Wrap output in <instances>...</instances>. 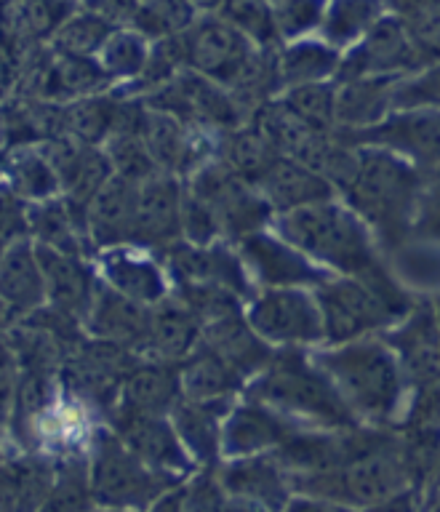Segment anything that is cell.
I'll list each match as a JSON object with an SVG mask.
<instances>
[{
  "instance_id": "cell-1",
  "label": "cell",
  "mask_w": 440,
  "mask_h": 512,
  "mask_svg": "<svg viewBox=\"0 0 440 512\" xmlns=\"http://www.w3.org/2000/svg\"><path fill=\"white\" fill-rule=\"evenodd\" d=\"M312 360L334 382L360 424L395 427L408 411L406 368L384 336H360L342 344L310 347Z\"/></svg>"
},
{
  "instance_id": "cell-2",
  "label": "cell",
  "mask_w": 440,
  "mask_h": 512,
  "mask_svg": "<svg viewBox=\"0 0 440 512\" xmlns=\"http://www.w3.org/2000/svg\"><path fill=\"white\" fill-rule=\"evenodd\" d=\"M243 395L275 408L299 427L350 430L360 424L326 371L312 360L310 347H278L270 363L248 379Z\"/></svg>"
},
{
  "instance_id": "cell-3",
  "label": "cell",
  "mask_w": 440,
  "mask_h": 512,
  "mask_svg": "<svg viewBox=\"0 0 440 512\" xmlns=\"http://www.w3.org/2000/svg\"><path fill=\"white\" fill-rule=\"evenodd\" d=\"M270 227L334 275H363L382 264L371 224L342 198L275 214Z\"/></svg>"
},
{
  "instance_id": "cell-4",
  "label": "cell",
  "mask_w": 440,
  "mask_h": 512,
  "mask_svg": "<svg viewBox=\"0 0 440 512\" xmlns=\"http://www.w3.org/2000/svg\"><path fill=\"white\" fill-rule=\"evenodd\" d=\"M315 296L323 312V344L352 342L376 331L382 334L414 307L382 264L363 275H334L315 288Z\"/></svg>"
},
{
  "instance_id": "cell-5",
  "label": "cell",
  "mask_w": 440,
  "mask_h": 512,
  "mask_svg": "<svg viewBox=\"0 0 440 512\" xmlns=\"http://www.w3.org/2000/svg\"><path fill=\"white\" fill-rule=\"evenodd\" d=\"M424 171L384 147H358V174L344 190L347 200L371 230L390 235L403 230L424 195Z\"/></svg>"
},
{
  "instance_id": "cell-6",
  "label": "cell",
  "mask_w": 440,
  "mask_h": 512,
  "mask_svg": "<svg viewBox=\"0 0 440 512\" xmlns=\"http://www.w3.org/2000/svg\"><path fill=\"white\" fill-rule=\"evenodd\" d=\"M88 475L96 507L112 510H152V504L182 480L150 470L118 438L110 424L96 427L88 443Z\"/></svg>"
},
{
  "instance_id": "cell-7",
  "label": "cell",
  "mask_w": 440,
  "mask_h": 512,
  "mask_svg": "<svg viewBox=\"0 0 440 512\" xmlns=\"http://www.w3.org/2000/svg\"><path fill=\"white\" fill-rule=\"evenodd\" d=\"M246 318L272 347H320L326 342L315 288H256L246 302Z\"/></svg>"
},
{
  "instance_id": "cell-8",
  "label": "cell",
  "mask_w": 440,
  "mask_h": 512,
  "mask_svg": "<svg viewBox=\"0 0 440 512\" xmlns=\"http://www.w3.org/2000/svg\"><path fill=\"white\" fill-rule=\"evenodd\" d=\"M184 182L219 216L224 238L232 243L243 238L246 232L270 227L272 216H275L262 192L256 190V184L248 182L246 176H240L232 166H227L219 155L195 168Z\"/></svg>"
},
{
  "instance_id": "cell-9",
  "label": "cell",
  "mask_w": 440,
  "mask_h": 512,
  "mask_svg": "<svg viewBox=\"0 0 440 512\" xmlns=\"http://www.w3.org/2000/svg\"><path fill=\"white\" fill-rule=\"evenodd\" d=\"M142 99L152 110L176 115L184 123L206 128L214 134L243 126L251 118L230 88H224L222 83L206 78L203 72L192 67H184L174 80H168L166 86H160L158 91Z\"/></svg>"
},
{
  "instance_id": "cell-10",
  "label": "cell",
  "mask_w": 440,
  "mask_h": 512,
  "mask_svg": "<svg viewBox=\"0 0 440 512\" xmlns=\"http://www.w3.org/2000/svg\"><path fill=\"white\" fill-rule=\"evenodd\" d=\"M235 248L256 288H318L320 283L334 278V272L312 262L310 256L299 251L294 243H288L272 227L246 232L243 238L235 240Z\"/></svg>"
},
{
  "instance_id": "cell-11",
  "label": "cell",
  "mask_w": 440,
  "mask_h": 512,
  "mask_svg": "<svg viewBox=\"0 0 440 512\" xmlns=\"http://www.w3.org/2000/svg\"><path fill=\"white\" fill-rule=\"evenodd\" d=\"M424 64L427 62L414 46L403 19L387 11L355 46L342 51V62L334 80L342 83V80L368 78V75L403 78V75L422 70Z\"/></svg>"
},
{
  "instance_id": "cell-12",
  "label": "cell",
  "mask_w": 440,
  "mask_h": 512,
  "mask_svg": "<svg viewBox=\"0 0 440 512\" xmlns=\"http://www.w3.org/2000/svg\"><path fill=\"white\" fill-rule=\"evenodd\" d=\"M347 144L355 147H384L400 158L411 160L424 171L440 168V110L416 107V110H392L382 123L363 131L336 128Z\"/></svg>"
},
{
  "instance_id": "cell-13",
  "label": "cell",
  "mask_w": 440,
  "mask_h": 512,
  "mask_svg": "<svg viewBox=\"0 0 440 512\" xmlns=\"http://www.w3.org/2000/svg\"><path fill=\"white\" fill-rule=\"evenodd\" d=\"M187 67L203 72L206 78L232 88L243 78L248 64L259 51L256 43L238 32L219 14H200L190 30H184Z\"/></svg>"
},
{
  "instance_id": "cell-14",
  "label": "cell",
  "mask_w": 440,
  "mask_h": 512,
  "mask_svg": "<svg viewBox=\"0 0 440 512\" xmlns=\"http://www.w3.org/2000/svg\"><path fill=\"white\" fill-rule=\"evenodd\" d=\"M155 256L166 267L171 283L211 280V283L232 288L246 302L256 294L254 280L246 272V264L232 240H216L208 246H198V243L179 238L155 251Z\"/></svg>"
},
{
  "instance_id": "cell-15",
  "label": "cell",
  "mask_w": 440,
  "mask_h": 512,
  "mask_svg": "<svg viewBox=\"0 0 440 512\" xmlns=\"http://www.w3.org/2000/svg\"><path fill=\"white\" fill-rule=\"evenodd\" d=\"M107 424L118 432V438L142 459L150 470L174 480H187L198 464L184 448L171 416L163 414H131L112 411Z\"/></svg>"
},
{
  "instance_id": "cell-16",
  "label": "cell",
  "mask_w": 440,
  "mask_h": 512,
  "mask_svg": "<svg viewBox=\"0 0 440 512\" xmlns=\"http://www.w3.org/2000/svg\"><path fill=\"white\" fill-rule=\"evenodd\" d=\"M216 472L230 496L227 510H286L294 496L291 475L272 451L222 459Z\"/></svg>"
},
{
  "instance_id": "cell-17",
  "label": "cell",
  "mask_w": 440,
  "mask_h": 512,
  "mask_svg": "<svg viewBox=\"0 0 440 512\" xmlns=\"http://www.w3.org/2000/svg\"><path fill=\"white\" fill-rule=\"evenodd\" d=\"M182 200V176L160 171L139 184L128 243L147 248V251H160L168 243L182 238Z\"/></svg>"
},
{
  "instance_id": "cell-18",
  "label": "cell",
  "mask_w": 440,
  "mask_h": 512,
  "mask_svg": "<svg viewBox=\"0 0 440 512\" xmlns=\"http://www.w3.org/2000/svg\"><path fill=\"white\" fill-rule=\"evenodd\" d=\"M142 136L150 147L160 171L187 179L198 166L216 155V134L206 128L190 126L176 115L147 107Z\"/></svg>"
},
{
  "instance_id": "cell-19",
  "label": "cell",
  "mask_w": 440,
  "mask_h": 512,
  "mask_svg": "<svg viewBox=\"0 0 440 512\" xmlns=\"http://www.w3.org/2000/svg\"><path fill=\"white\" fill-rule=\"evenodd\" d=\"M94 264L102 283L134 302L155 304L171 294V278L155 251L123 243L96 251Z\"/></svg>"
},
{
  "instance_id": "cell-20",
  "label": "cell",
  "mask_w": 440,
  "mask_h": 512,
  "mask_svg": "<svg viewBox=\"0 0 440 512\" xmlns=\"http://www.w3.org/2000/svg\"><path fill=\"white\" fill-rule=\"evenodd\" d=\"M395 347L400 363L406 368L408 382L414 390L440 379V312L435 304L411 307L406 318L382 331Z\"/></svg>"
},
{
  "instance_id": "cell-21",
  "label": "cell",
  "mask_w": 440,
  "mask_h": 512,
  "mask_svg": "<svg viewBox=\"0 0 440 512\" xmlns=\"http://www.w3.org/2000/svg\"><path fill=\"white\" fill-rule=\"evenodd\" d=\"M299 424L259 400L240 395L222 422V459L275 451Z\"/></svg>"
},
{
  "instance_id": "cell-22",
  "label": "cell",
  "mask_w": 440,
  "mask_h": 512,
  "mask_svg": "<svg viewBox=\"0 0 440 512\" xmlns=\"http://www.w3.org/2000/svg\"><path fill=\"white\" fill-rule=\"evenodd\" d=\"M35 254H38L43 280H46V302L70 312L75 318L86 320L96 288L102 283L94 259L56 251V248L40 246V243H35Z\"/></svg>"
},
{
  "instance_id": "cell-23",
  "label": "cell",
  "mask_w": 440,
  "mask_h": 512,
  "mask_svg": "<svg viewBox=\"0 0 440 512\" xmlns=\"http://www.w3.org/2000/svg\"><path fill=\"white\" fill-rule=\"evenodd\" d=\"M83 328L88 336L123 344L128 350L144 355L147 334H150V304L134 302L107 283H99Z\"/></svg>"
},
{
  "instance_id": "cell-24",
  "label": "cell",
  "mask_w": 440,
  "mask_h": 512,
  "mask_svg": "<svg viewBox=\"0 0 440 512\" xmlns=\"http://www.w3.org/2000/svg\"><path fill=\"white\" fill-rule=\"evenodd\" d=\"M27 232L40 246L67 251V254L96 256V248L88 235L86 206L72 203L62 192L54 198L35 200L27 211Z\"/></svg>"
},
{
  "instance_id": "cell-25",
  "label": "cell",
  "mask_w": 440,
  "mask_h": 512,
  "mask_svg": "<svg viewBox=\"0 0 440 512\" xmlns=\"http://www.w3.org/2000/svg\"><path fill=\"white\" fill-rule=\"evenodd\" d=\"M256 190L262 192L275 214H286L294 208L320 203V200L339 198V192L326 176L315 168L288 155H278L270 168L256 179Z\"/></svg>"
},
{
  "instance_id": "cell-26",
  "label": "cell",
  "mask_w": 440,
  "mask_h": 512,
  "mask_svg": "<svg viewBox=\"0 0 440 512\" xmlns=\"http://www.w3.org/2000/svg\"><path fill=\"white\" fill-rule=\"evenodd\" d=\"M179 363L158 358H142L136 363L120 387V400L115 411L131 414H171V408L182 400Z\"/></svg>"
},
{
  "instance_id": "cell-27",
  "label": "cell",
  "mask_w": 440,
  "mask_h": 512,
  "mask_svg": "<svg viewBox=\"0 0 440 512\" xmlns=\"http://www.w3.org/2000/svg\"><path fill=\"white\" fill-rule=\"evenodd\" d=\"M203 342V320L187 302L171 291L160 302L150 304V334H147V358L179 363Z\"/></svg>"
},
{
  "instance_id": "cell-28",
  "label": "cell",
  "mask_w": 440,
  "mask_h": 512,
  "mask_svg": "<svg viewBox=\"0 0 440 512\" xmlns=\"http://www.w3.org/2000/svg\"><path fill=\"white\" fill-rule=\"evenodd\" d=\"M235 400H190L182 398L171 408L184 448L190 451L198 467H216L222 462V422Z\"/></svg>"
},
{
  "instance_id": "cell-29",
  "label": "cell",
  "mask_w": 440,
  "mask_h": 512,
  "mask_svg": "<svg viewBox=\"0 0 440 512\" xmlns=\"http://www.w3.org/2000/svg\"><path fill=\"white\" fill-rule=\"evenodd\" d=\"M0 296L14 312V320L46 304V280L30 235L8 240L0 254Z\"/></svg>"
},
{
  "instance_id": "cell-30",
  "label": "cell",
  "mask_w": 440,
  "mask_h": 512,
  "mask_svg": "<svg viewBox=\"0 0 440 512\" xmlns=\"http://www.w3.org/2000/svg\"><path fill=\"white\" fill-rule=\"evenodd\" d=\"M398 80V75H368L336 83V128L363 131L382 123L395 110Z\"/></svg>"
},
{
  "instance_id": "cell-31",
  "label": "cell",
  "mask_w": 440,
  "mask_h": 512,
  "mask_svg": "<svg viewBox=\"0 0 440 512\" xmlns=\"http://www.w3.org/2000/svg\"><path fill=\"white\" fill-rule=\"evenodd\" d=\"M203 342L214 352H219L238 374L246 376V382L251 376L259 374L278 350V347H272L270 342H264L262 336L256 334L254 326L248 323L246 310L232 312V315L206 323L203 326Z\"/></svg>"
},
{
  "instance_id": "cell-32",
  "label": "cell",
  "mask_w": 440,
  "mask_h": 512,
  "mask_svg": "<svg viewBox=\"0 0 440 512\" xmlns=\"http://www.w3.org/2000/svg\"><path fill=\"white\" fill-rule=\"evenodd\" d=\"M136 190H139V184L128 182L123 176H112L88 203V235H91L96 251L123 246L131 240Z\"/></svg>"
},
{
  "instance_id": "cell-33",
  "label": "cell",
  "mask_w": 440,
  "mask_h": 512,
  "mask_svg": "<svg viewBox=\"0 0 440 512\" xmlns=\"http://www.w3.org/2000/svg\"><path fill=\"white\" fill-rule=\"evenodd\" d=\"M182 395L190 400H238L246 390V376L238 374L227 360L200 342L184 360H179Z\"/></svg>"
},
{
  "instance_id": "cell-34",
  "label": "cell",
  "mask_w": 440,
  "mask_h": 512,
  "mask_svg": "<svg viewBox=\"0 0 440 512\" xmlns=\"http://www.w3.org/2000/svg\"><path fill=\"white\" fill-rule=\"evenodd\" d=\"M339 62H342V51L331 46L320 35H310V38H299L278 46V67L283 88L334 80Z\"/></svg>"
},
{
  "instance_id": "cell-35",
  "label": "cell",
  "mask_w": 440,
  "mask_h": 512,
  "mask_svg": "<svg viewBox=\"0 0 440 512\" xmlns=\"http://www.w3.org/2000/svg\"><path fill=\"white\" fill-rule=\"evenodd\" d=\"M0 168L6 174V182L27 203L54 198L62 192L59 176L48 163L46 152L40 150V144H16L0 155Z\"/></svg>"
},
{
  "instance_id": "cell-36",
  "label": "cell",
  "mask_w": 440,
  "mask_h": 512,
  "mask_svg": "<svg viewBox=\"0 0 440 512\" xmlns=\"http://www.w3.org/2000/svg\"><path fill=\"white\" fill-rule=\"evenodd\" d=\"M387 14L384 0H328L318 35L339 51H347Z\"/></svg>"
},
{
  "instance_id": "cell-37",
  "label": "cell",
  "mask_w": 440,
  "mask_h": 512,
  "mask_svg": "<svg viewBox=\"0 0 440 512\" xmlns=\"http://www.w3.org/2000/svg\"><path fill=\"white\" fill-rule=\"evenodd\" d=\"M216 155L227 166L235 168L240 176H246L248 182L256 184V179L270 168V163L278 158L280 152L248 120L243 126H235L230 131H219L216 134Z\"/></svg>"
},
{
  "instance_id": "cell-38",
  "label": "cell",
  "mask_w": 440,
  "mask_h": 512,
  "mask_svg": "<svg viewBox=\"0 0 440 512\" xmlns=\"http://www.w3.org/2000/svg\"><path fill=\"white\" fill-rule=\"evenodd\" d=\"M115 110H118V96L112 91L80 96V99L64 102V128L78 142L102 147L115 126Z\"/></svg>"
},
{
  "instance_id": "cell-39",
  "label": "cell",
  "mask_w": 440,
  "mask_h": 512,
  "mask_svg": "<svg viewBox=\"0 0 440 512\" xmlns=\"http://www.w3.org/2000/svg\"><path fill=\"white\" fill-rule=\"evenodd\" d=\"M150 56V40L144 38L142 32L131 30H112V35L104 40L99 48V64L102 70L112 78V83H128L144 70V62Z\"/></svg>"
},
{
  "instance_id": "cell-40",
  "label": "cell",
  "mask_w": 440,
  "mask_h": 512,
  "mask_svg": "<svg viewBox=\"0 0 440 512\" xmlns=\"http://www.w3.org/2000/svg\"><path fill=\"white\" fill-rule=\"evenodd\" d=\"M198 16L190 0H142L131 19V27L152 43L190 30Z\"/></svg>"
},
{
  "instance_id": "cell-41",
  "label": "cell",
  "mask_w": 440,
  "mask_h": 512,
  "mask_svg": "<svg viewBox=\"0 0 440 512\" xmlns=\"http://www.w3.org/2000/svg\"><path fill=\"white\" fill-rule=\"evenodd\" d=\"M107 158H110L112 174L123 176L128 182L142 184L150 176L160 174V166L152 158L150 147L144 142V136L139 131H118V134L107 136V142L102 144Z\"/></svg>"
},
{
  "instance_id": "cell-42",
  "label": "cell",
  "mask_w": 440,
  "mask_h": 512,
  "mask_svg": "<svg viewBox=\"0 0 440 512\" xmlns=\"http://www.w3.org/2000/svg\"><path fill=\"white\" fill-rule=\"evenodd\" d=\"M283 102L315 131H336V80L307 83L283 91Z\"/></svg>"
},
{
  "instance_id": "cell-43",
  "label": "cell",
  "mask_w": 440,
  "mask_h": 512,
  "mask_svg": "<svg viewBox=\"0 0 440 512\" xmlns=\"http://www.w3.org/2000/svg\"><path fill=\"white\" fill-rule=\"evenodd\" d=\"M224 22H230L238 32H243L256 46H280L275 22H272V6L264 0H224L216 11Z\"/></svg>"
},
{
  "instance_id": "cell-44",
  "label": "cell",
  "mask_w": 440,
  "mask_h": 512,
  "mask_svg": "<svg viewBox=\"0 0 440 512\" xmlns=\"http://www.w3.org/2000/svg\"><path fill=\"white\" fill-rule=\"evenodd\" d=\"M328 0H278L272 6V22L280 43L318 35Z\"/></svg>"
},
{
  "instance_id": "cell-45",
  "label": "cell",
  "mask_w": 440,
  "mask_h": 512,
  "mask_svg": "<svg viewBox=\"0 0 440 512\" xmlns=\"http://www.w3.org/2000/svg\"><path fill=\"white\" fill-rule=\"evenodd\" d=\"M112 27L107 19L99 14H83L62 24L54 35V48L59 54L70 56H96L99 48L104 46V40L112 35Z\"/></svg>"
},
{
  "instance_id": "cell-46",
  "label": "cell",
  "mask_w": 440,
  "mask_h": 512,
  "mask_svg": "<svg viewBox=\"0 0 440 512\" xmlns=\"http://www.w3.org/2000/svg\"><path fill=\"white\" fill-rule=\"evenodd\" d=\"M408 35L424 56V62L440 59V0H416L406 14H400Z\"/></svg>"
},
{
  "instance_id": "cell-47",
  "label": "cell",
  "mask_w": 440,
  "mask_h": 512,
  "mask_svg": "<svg viewBox=\"0 0 440 512\" xmlns=\"http://www.w3.org/2000/svg\"><path fill=\"white\" fill-rule=\"evenodd\" d=\"M416 107L440 110V59L398 80L395 110H416Z\"/></svg>"
},
{
  "instance_id": "cell-48",
  "label": "cell",
  "mask_w": 440,
  "mask_h": 512,
  "mask_svg": "<svg viewBox=\"0 0 440 512\" xmlns=\"http://www.w3.org/2000/svg\"><path fill=\"white\" fill-rule=\"evenodd\" d=\"M182 238L190 240V243H198V246H208V243H216V240H227L224 238L219 216L211 211L206 200L198 198L187 187V182H184L182 200Z\"/></svg>"
},
{
  "instance_id": "cell-49",
  "label": "cell",
  "mask_w": 440,
  "mask_h": 512,
  "mask_svg": "<svg viewBox=\"0 0 440 512\" xmlns=\"http://www.w3.org/2000/svg\"><path fill=\"white\" fill-rule=\"evenodd\" d=\"M22 379V363L16 358V350L8 342V336H0V422L11 419L16 403V390Z\"/></svg>"
},
{
  "instance_id": "cell-50",
  "label": "cell",
  "mask_w": 440,
  "mask_h": 512,
  "mask_svg": "<svg viewBox=\"0 0 440 512\" xmlns=\"http://www.w3.org/2000/svg\"><path fill=\"white\" fill-rule=\"evenodd\" d=\"M27 211H30V203L3 179L0 182V238L14 240L30 235L27 232Z\"/></svg>"
},
{
  "instance_id": "cell-51",
  "label": "cell",
  "mask_w": 440,
  "mask_h": 512,
  "mask_svg": "<svg viewBox=\"0 0 440 512\" xmlns=\"http://www.w3.org/2000/svg\"><path fill=\"white\" fill-rule=\"evenodd\" d=\"M136 8H139L136 0H91V11L102 16V19H107L112 27L120 22H131Z\"/></svg>"
},
{
  "instance_id": "cell-52",
  "label": "cell",
  "mask_w": 440,
  "mask_h": 512,
  "mask_svg": "<svg viewBox=\"0 0 440 512\" xmlns=\"http://www.w3.org/2000/svg\"><path fill=\"white\" fill-rule=\"evenodd\" d=\"M440 499V451H438V459L432 464V472L427 483L422 488V507H435V502Z\"/></svg>"
},
{
  "instance_id": "cell-53",
  "label": "cell",
  "mask_w": 440,
  "mask_h": 512,
  "mask_svg": "<svg viewBox=\"0 0 440 512\" xmlns=\"http://www.w3.org/2000/svg\"><path fill=\"white\" fill-rule=\"evenodd\" d=\"M198 14H216L222 8L224 0H190Z\"/></svg>"
},
{
  "instance_id": "cell-54",
  "label": "cell",
  "mask_w": 440,
  "mask_h": 512,
  "mask_svg": "<svg viewBox=\"0 0 440 512\" xmlns=\"http://www.w3.org/2000/svg\"><path fill=\"white\" fill-rule=\"evenodd\" d=\"M11 323H14V312H11V307H8V304L3 302V296H0V336L6 334Z\"/></svg>"
},
{
  "instance_id": "cell-55",
  "label": "cell",
  "mask_w": 440,
  "mask_h": 512,
  "mask_svg": "<svg viewBox=\"0 0 440 512\" xmlns=\"http://www.w3.org/2000/svg\"><path fill=\"white\" fill-rule=\"evenodd\" d=\"M414 3H416V0H384L387 11H390V14H395V16L406 14L408 8L414 6Z\"/></svg>"
},
{
  "instance_id": "cell-56",
  "label": "cell",
  "mask_w": 440,
  "mask_h": 512,
  "mask_svg": "<svg viewBox=\"0 0 440 512\" xmlns=\"http://www.w3.org/2000/svg\"><path fill=\"white\" fill-rule=\"evenodd\" d=\"M8 424L6 422H0V451H3V430H6Z\"/></svg>"
},
{
  "instance_id": "cell-57",
  "label": "cell",
  "mask_w": 440,
  "mask_h": 512,
  "mask_svg": "<svg viewBox=\"0 0 440 512\" xmlns=\"http://www.w3.org/2000/svg\"><path fill=\"white\" fill-rule=\"evenodd\" d=\"M8 246V240L6 238H0V254H3V248Z\"/></svg>"
},
{
  "instance_id": "cell-58",
  "label": "cell",
  "mask_w": 440,
  "mask_h": 512,
  "mask_svg": "<svg viewBox=\"0 0 440 512\" xmlns=\"http://www.w3.org/2000/svg\"><path fill=\"white\" fill-rule=\"evenodd\" d=\"M264 3H270V6H275V3H278V0H264Z\"/></svg>"
},
{
  "instance_id": "cell-59",
  "label": "cell",
  "mask_w": 440,
  "mask_h": 512,
  "mask_svg": "<svg viewBox=\"0 0 440 512\" xmlns=\"http://www.w3.org/2000/svg\"><path fill=\"white\" fill-rule=\"evenodd\" d=\"M3 179H6V174H3V168H0V182H3Z\"/></svg>"
},
{
  "instance_id": "cell-60",
  "label": "cell",
  "mask_w": 440,
  "mask_h": 512,
  "mask_svg": "<svg viewBox=\"0 0 440 512\" xmlns=\"http://www.w3.org/2000/svg\"><path fill=\"white\" fill-rule=\"evenodd\" d=\"M435 510H440V499H438V502H435Z\"/></svg>"
}]
</instances>
